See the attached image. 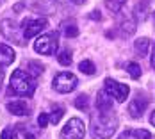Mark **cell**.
<instances>
[{
	"label": "cell",
	"mask_w": 155,
	"mask_h": 139,
	"mask_svg": "<svg viewBox=\"0 0 155 139\" xmlns=\"http://www.w3.org/2000/svg\"><path fill=\"white\" fill-rule=\"evenodd\" d=\"M118 128V118L110 111H98L91 114V136L93 139H110Z\"/></svg>",
	"instance_id": "6da1fadb"
},
{
	"label": "cell",
	"mask_w": 155,
	"mask_h": 139,
	"mask_svg": "<svg viewBox=\"0 0 155 139\" xmlns=\"http://www.w3.org/2000/svg\"><path fill=\"white\" fill-rule=\"evenodd\" d=\"M11 91L20 96H32L36 91V82L27 71L16 70L11 75Z\"/></svg>",
	"instance_id": "7a4b0ae2"
},
{
	"label": "cell",
	"mask_w": 155,
	"mask_h": 139,
	"mask_svg": "<svg viewBox=\"0 0 155 139\" xmlns=\"http://www.w3.org/2000/svg\"><path fill=\"white\" fill-rule=\"evenodd\" d=\"M77 84H78V80H77V77H75L73 73L61 71V73H57V75L54 77L52 88H54L57 93L66 94V93H71V91H73V89L77 88Z\"/></svg>",
	"instance_id": "3957f363"
},
{
	"label": "cell",
	"mask_w": 155,
	"mask_h": 139,
	"mask_svg": "<svg viewBox=\"0 0 155 139\" xmlns=\"http://www.w3.org/2000/svg\"><path fill=\"white\" fill-rule=\"evenodd\" d=\"M34 50L38 54H43V55H52L57 52V34L52 32V34H45V36H39L34 43Z\"/></svg>",
	"instance_id": "277c9868"
},
{
	"label": "cell",
	"mask_w": 155,
	"mask_h": 139,
	"mask_svg": "<svg viewBox=\"0 0 155 139\" xmlns=\"http://www.w3.org/2000/svg\"><path fill=\"white\" fill-rule=\"evenodd\" d=\"M84 136H86V125L78 118H71L61 130V139H82Z\"/></svg>",
	"instance_id": "5b68a950"
},
{
	"label": "cell",
	"mask_w": 155,
	"mask_h": 139,
	"mask_svg": "<svg viewBox=\"0 0 155 139\" xmlns=\"http://www.w3.org/2000/svg\"><path fill=\"white\" fill-rule=\"evenodd\" d=\"M48 25L47 18H27L21 23V32H23V39H31L34 36H38L39 32L45 31Z\"/></svg>",
	"instance_id": "8992f818"
},
{
	"label": "cell",
	"mask_w": 155,
	"mask_h": 139,
	"mask_svg": "<svg viewBox=\"0 0 155 139\" xmlns=\"http://www.w3.org/2000/svg\"><path fill=\"white\" fill-rule=\"evenodd\" d=\"M105 91L110 94V98L112 100H118L120 104H123L125 100H127V96H128V86L127 84H121V82H116V80H112V78H105V88H104Z\"/></svg>",
	"instance_id": "52a82bcc"
},
{
	"label": "cell",
	"mask_w": 155,
	"mask_h": 139,
	"mask_svg": "<svg viewBox=\"0 0 155 139\" xmlns=\"http://www.w3.org/2000/svg\"><path fill=\"white\" fill-rule=\"evenodd\" d=\"M146 107H148V98L143 96V94H137V96L130 102V105H128V114H130L132 118H141Z\"/></svg>",
	"instance_id": "ba28073f"
},
{
	"label": "cell",
	"mask_w": 155,
	"mask_h": 139,
	"mask_svg": "<svg viewBox=\"0 0 155 139\" xmlns=\"http://www.w3.org/2000/svg\"><path fill=\"white\" fill-rule=\"evenodd\" d=\"M2 32H4V36H5L7 39H13L16 43L23 45V41L18 38V27H16V23L13 20H4V22H2Z\"/></svg>",
	"instance_id": "9c48e42d"
},
{
	"label": "cell",
	"mask_w": 155,
	"mask_h": 139,
	"mask_svg": "<svg viewBox=\"0 0 155 139\" xmlns=\"http://www.w3.org/2000/svg\"><path fill=\"white\" fill-rule=\"evenodd\" d=\"M7 111L15 116H27L31 114V107L27 105V102L23 100H16V102H9L7 104Z\"/></svg>",
	"instance_id": "30bf717a"
},
{
	"label": "cell",
	"mask_w": 155,
	"mask_h": 139,
	"mask_svg": "<svg viewBox=\"0 0 155 139\" xmlns=\"http://www.w3.org/2000/svg\"><path fill=\"white\" fill-rule=\"evenodd\" d=\"M112 104H114V100L110 98V94L105 89L98 91V94H96V109L98 111H110Z\"/></svg>",
	"instance_id": "8fae6325"
},
{
	"label": "cell",
	"mask_w": 155,
	"mask_h": 139,
	"mask_svg": "<svg viewBox=\"0 0 155 139\" xmlns=\"http://www.w3.org/2000/svg\"><path fill=\"white\" fill-rule=\"evenodd\" d=\"M118 139H152V136L144 128H130V130L121 132Z\"/></svg>",
	"instance_id": "7c38bea8"
},
{
	"label": "cell",
	"mask_w": 155,
	"mask_h": 139,
	"mask_svg": "<svg viewBox=\"0 0 155 139\" xmlns=\"http://www.w3.org/2000/svg\"><path fill=\"white\" fill-rule=\"evenodd\" d=\"M15 57H16V54L11 46L0 45V66H2V68H4V66H9L11 62L15 61Z\"/></svg>",
	"instance_id": "4fadbf2b"
},
{
	"label": "cell",
	"mask_w": 155,
	"mask_h": 139,
	"mask_svg": "<svg viewBox=\"0 0 155 139\" xmlns=\"http://www.w3.org/2000/svg\"><path fill=\"white\" fill-rule=\"evenodd\" d=\"M134 46H136V52L141 57H144L148 54V50H150V39L148 38H139V39L134 41Z\"/></svg>",
	"instance_id": "5bb4252c"
},
{
	"label": "cell",
	"mask_w": 155,
	"mask_h": 139,
	"mask_svg": "<svg viewBox=\"0 0 155 139\" xmlns=\"http://www.w3.org/2000/svg\"><path fill=\"white\" fill-rule=\"evenodd\" d=\"M134 32H136V22H134V18L123 20V23H121V34H123L125 38H128V36H132Z\"/></svg>",
	"instance_id": "9a60e30c"
},
{
	"label": "cell",
	"mask_w": 155,
	"mask_h": 139,
	"mask_svg": "<svg viewBox=\"0 0 155 139\" xmlns=\"http://www.w3.org/2000/svg\"><path fill=\"white\" fill-rule=\"evenodd\" d=\"M61 29H62V34H64L66 38H73V36L78 34V27H77L75 22H64Z\"/></svg>",
	"instance_id": "2e32d148"
},
{
	"label": "cell",
	"mask_w": 155,
	"mask_h": 139,
	"mask_svg": "<svg viewBox=\"0 0 155 139\" xmlns=\"http://www.w3.org/2000/svg\"><path fill=\"white\" fill-rule=\"evenodd\" d=\"M125 4H127V0H105V7L112 13H120Z\"/></svg>",
	"instance_id": "e0dca14e"
},
{
	"label": "cell",
	"mask_w": 155,
	"mask_h": 139,
	"mask_svg": "<svg viewBox=\"0 0 155 139\" xmlns=\"http://www.w3.org/2000/svg\"><path fill=\"white\" fill-rule=\"evenodd\" d=\"M62 116H64V109L62 107H54V111L48 114V121H50L52 125H57Z\"/></svg>",
	"instance_id": "ac0fdd59"
},
{
	"label": "cell",
	"mask_w": 155,
	"mask_h": 139,
	"mask_svg": "<svg viewBox=\"0 0 155 139\" xmlns=\"http://www.w3.org/2000/svg\"><path fill=\"white\" fill-rule=\"evenodd\" d=\"M29 71H31V75L32 77H39L41 73H43V64L41 62H38V61H29Z\"/></svg>",
	"instance_id": "d6986e66"
},
{
	"label": "cell",
	"mask_w": 155,
	"mask_h": 139,
	"mask_svg": "<svg viewBox=\"0 0 155 139\" xmlns=\"http://www.w3.org/2000/svg\"><path fill=\"white\" fill-rule=\"evenodd\" d=\"M78 70L82 73H86V75H94V71H96V68H94V64L91 61H82L78 64Z\"/></svg>",
	"instance_id": "ffe728a7"
},
{
	"label": "cell",
	"mask_w": 155,
	"mask_h": 139,
	"mask_svg": "<svg viewBox=\"0 0 155 139\" xmlns=\"http://www.w3.org/2000/svg\"><path fill=\"white\" fill-rule=\"evenodd\" d=\"M57 61L62 66H70L71 64V54H70V50H61L57 54Z\"/></svg>",
	"instance_id": "44dd1931"
},
{
	"label": "cell",
	"mask_w": 155,
	"mask_h": 139,
	"mask_svg": "<svg viewBox=\"0 0 155 139\" xmlns=\"http://www.w3.org/2000/svg\"><path fill=\"white\" fill-rule=\"evenodd\" d=\"M127 71H128L130 77H134V78L141 77V66L137 62H128V64H127Z\"/></svg>",
	"instance_id": "7402d4cb"
},
{
	"label": "cell",
	"mask_w": 155,
	"mask_h": 139,
	"mask_svg": "<svg viewBox=\"0 0 155 139\" xmlns=\"http://www.w3.org/2000/svg\"><path fill=\"white\" fill-rule=\"evenodd\" d=\"M136 16H137V20H146V16H148V2L146 4L141 2L136 7Z\"/></svg>",
	"instance_id": "603a6c76"
},
{
	"label": "cell",
	"mask_w": 155,
	"mask_h": 139,
	"mask_svg": "<svg viewBox=\"0 0 155 139\" xmlns=\"http://www.w3.org/2000/svg\"><path fill=\"white\" fill-rule=\"evenodd\" d=\"M87 105H89V100L86 94H78L75 98V107L80 109V111H87Z\"/></svg>",
	"instance_id": "cb8c5ba5"
},
{
	"label": "cell",
	"mask_w": 155,
	"mask_h": 139,
	"mask_svg": "<svg viewBox=\"0 0 155 139\" xmlns=\"http://www.w3.org/2000/svg\"><path fill=\"white\" fill-rule=\"evenodd\" d=\"M0 139H18V132H16V128H13V127L4 128V130H2V136H0Z\"/></svg>",
	"instance_id": "d4e9b609"
},
{
	"label": "cell",
	"mask_w": 155,
	"mask_h": 139,
	"mask_svg": "<svg viewBox=\"0 0 155 139\" xmlns=\"http://www.w3.org/2000/svg\"><path fill=\"white\" fill-rule=\"evenodd\" d=\"M38 125H39V127H47L48 125V112H41V114H39Z\"/></svg>",
	"instance_id": "484cf974"
},
{
	"label": "cell",
	"mask_w": 155,
	"mask_h": 139,
	"mask_svg": "<svg viewBox=\"0 0 155 139\" xmlns=\"http://www.w3.org/2000/svg\"><path fill=\"white\" fill-rule=\"evenodd\" d=\"M152 66L155 70V45H153V50H152Z\"/></svg>",
	"instance_id": "4316f807"
},
{
	"label": "cell",
	"mask_w": 155,
	"mask_h": 139,
	"mask_svg": "<svg viewBox=\"0 0 155 139\" xmlns=\"http://www.w3.org/2000/svg\"><path fill=\"white\" fill-rule=\"evenodd\" d=\"M71 2H73L75 5H82V4H86L87 0H71Z\"/></svg>",
	"instance_id": "83f0119b"
},
{
	"label": "cell",
	"mask_w": 155,
	"mask_h": 139,
	"mask_svg": "<svg viewBox=\"0 0 155 139\" xmlns=\"http://www.w3.org/2000/svg\"><path fill=\"white\" fill-rule=\"evenodd\" d=\"M150 121H152V125L155 127V111L152 112V116H150Z\"/></svg>",
	"instance_id": "f1b7e54d"
},
{
	"label": "cell",
	"mask_w": 155,
	"mask_h": 139,
	"mask_svg": "<svg viewBox=\"0 0 155 139\" xmlns=\"http://www.w3.org/2000/svg\"><path fill=\"white\" fill-rule=\"evenodd\" d=\"M2 80H4V71L0 70V88H2Z\"/></svg>",
	"instance_id": "f546056e"
},
{
	"label": "cell",
	"mask_w": 155,
	"mask_h": 139,
	"mask_svg": "<svg viewBox=\"0 0 155 139\" xmlns=\"http://www.w3.org/2000/svg\"><path fill=\"white\" fill-rule=\"evenodd\" d=\"M91 18H94V20H98V18H100V15H96V11H93V15H91Z\"/></svg>",
	"instance_id": "4dcf8cb0"
},
{
	"label": "cell",
	"mask_w": 155,
	"mask_h": 139,
	"mask_svg": "<svg viewBox=\"0 0 155 139\" xmlns=\"http://www.w3.org/2000/svg\"><path fill=\"white\" fill-rule=\"evenodd\" d=\"M25 139H34V136H32V134H27V136H25Z\"/></svg>",
	"instance_id": "1f68e13d"
},
{
	"label": "cell",
	"mask_w": 155,
	"mask_h": 139,
	"mask_svg": "<svg viewBox=\"0 0 155 139\" xmlns=\"http://www.w3.org/2000/svg\"><path fill=\"white\" fill-rule=\"evenodd\" d=\"M153 23H155V11H153Z\"/></svg>",
	"instance_id": "d6a6232c"
},
{
	"label": "cell",
	"mask_w": 155,
	"mask_h": 139,
	"mask_svg": "<svg viewBox=\"0 0 155 139\" xmlns=\"http://www.w3.org/2000/svg\"><path fill=\"white\" fill-rule=\"evenodd\" d=\"M2 4H4V0H0V5H2Z\"/></svg>",
	"instance_id": "836d02e7"
}]
</instances>
